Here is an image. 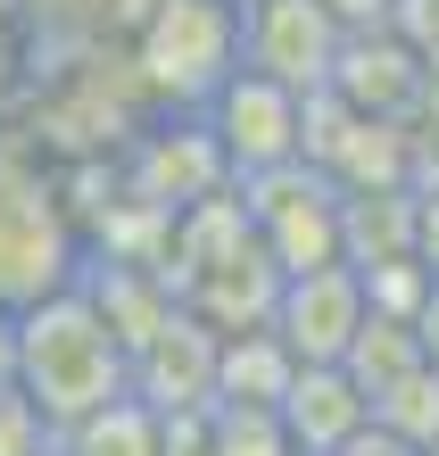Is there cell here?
I'll list each match as a JSON object with an SVG mask.
<instances>
[{"mask_svg":"<svg viewBox=\"0 0 439 456\" xmlns=\"http://www.w3.org/2000/svg\"><path fill=\"white\" fill-rule=\"evenodd\" d=\"M9 382L42 407L50 432H67L75 415L108 407V398L133 390V348L117 340V324L100 315V299L84 282L50 290V299L17 307V365Z\"/></svg>","mask_w":439,"mask_h":456,"instance_id":"1","label":"cell"},{"mask_svg":"<svg viewBox=\"0 0 439 456\" xmlns=\"http://www.w3.org/2000/svg\"><path fill=\"white\" fill-rule=\"evenodd\" d=\"M240 67V0H150L133 34L142 92L175 109H207V92Z\"/></svg>","mask_w":439,"mask_h":456,"instance_id":"2","label":"cell"},{"mask_svg":"<svg viewBox=\"0 0 439 456\" xmlns=\"http://www.w3.org/2000/svg\"><path fill=\"white\" fill-rule=\"evenodd\" d=\"M207 133H215V150H224V167L232 183H249V175H273V167H290V158H307V92H290V84H273L265 67L240 59L224 84L207 92Z\"/></svg>","mask_w":439,"mask_h":456,"instance_id":"3","label":"cell"},{"mask_svg":"<svg viewBox=\"0 0 439 456\" xmlns=\"http://www.w3.org/2000/svg\"><path fill=\"white\" fill-rule=\"evenodd\" d=\"M75 282L67 216L50 208V183L0 158V307H34Z\"/></svg>","mask_w":439,"mask_h":456,"instance_id":"4","label":"cell"},{"mask_svg":"<svg viewBox=\"0 0 439 456\" xmlns=\"http://www.w3.org/2000/svg\"><path fill=\"white\" fill-rule=\"evenodd\" d=\"M340 183L315 167V158H290L273 175H249V216H257V240L265 257L298 274V265H332L340 257Z\"/></svg>","mask_w":439,"mask_h":456,"instance_id":"5","label":"cell"},{"mask_svg":"<svg viewBox=\"0 0 439 456\" xmlns=\"http://www.w3.org/2000/svg\"><path fill=\"white\" fill-rule=\"evenodd\" d=\"M365 315H373L365 274H356L348 257H332V265H298V274H282L265 332L282 340L298 365H340V357H348V340L365 332Z\"/></svg>","mask_w":439,"mask_h":456,"instance_id":"6","label":"cell"},{"mask_svg":"<svg viewBox=\"0 0 439 456\" xmlns=\"http://www.w3.org/2000/svg\"><path fill=\"white\" fill-rule=\"evenodd\" d=\"M340 17L323 0H240V59L265 67L273 84L290 92H332V67H340Z\"/></svg>","mask_w":439,"mask_h":456,"instance_id":"7","label":"cell"},{"mask_svg":"<svg viewBox=\"0 0 439 456\" xmlns=\"http://www.w3.org/2000/svg\"><path fill=\"white\" fill-rule=\"evenodd\" d=\"M215 348H224V332H215L199 307L175 299L142 340H133V398H150L158 415L215 407Z\"/></svg>","mask_w":439,"mask_h":456,"instance_id":"8","label":"cell"},{"mask_svg":"<svg viewBox=\"0 0 439 456\" xmlns=\"http://www.w3.org/2000/svg\"><path fill=\"white\" fill-rule=\"evenodd\" d=\"M273 415H282V432H290L298 456H340L356 432H373V398L356 390L348 365H298Z\"/></svg>","mask_w":439,"mask_h":456,"instance_id":"9","label":"cell"},{"mask_svg":"<svg viewBox=\"0 0 439 456\" xmlns=\"http://www.w3.org/2000/svg\"><path fill=\"white\" fill-rule=\"evenodd\" d=\"M290 373H298V357L265 324L257 332H224V348H215V407H282Z\"/></svg>","mask_w":439,"mask_h":456,"instance_id":"10","label":"cell"},{"mask_svg":"<svg viewBox=\"0 0 439 456\" xmlns=\"http://www.w3.org/2000/svg\"><path fill=\"white\" fill-rule=\"evenodd\" d=\"M59 440H67V456H158L167 448V415L125 390V398H108V407L75 415Z\"/></svg>","mask_w":439,"mask_h":456,"instance_id":"11","label":"cell"},{"mask_svg":"<svg viewBox=\"0 0 439 456\" xmlns=\"http://www.w3.org/2000/svg\"><path fill=\"white\" fill-rule=\"evenodd\" d=\"M373 432L406 440L415 456H423V448L439 440V365H431V357H423L415 373H398V382L373 398Z\"/></svg>","mask_w":439,"mask_h":456,"instance_id":"12","label":"cell"},{"mask_svg":"<svg viewBox=\"0 0 439 456\" xmlns=\"http://www.w3.org/2000/svg\"><path fill=\"white\" fill-rule=\"evenodd\" d=\"M50 440V423H42V407L25 398L17 382H0V456H34Z\"/></svg>","mask_w":439,"mask_h":456,"instance_id":"13","label":"cell"},{"mask_svg":"<svg viewBox=\"0 0 439 456\" xmlns=\"http://www.w3.org/2000/svg\"><path fill=\"white\" fill-rule=\"evenodd\" d=\"M323 9L340 17V34H381V25H398V0H323Z\"/></svg>","mask_w":439,"mask_h":456,"instance_id":"14","label":"cell"},{"mask_svg":"<svg viewBox=\"0 0 439 456\" xmlns=\"http://www.w3.org/2000/svg\"><path fill=\"white\" fill-rule=\"evenodd\" d=\"M406 324H415V340H423V357L439 365V274L423 282V299H415V315H406Z\"/></svg>","mask_w":439,"mask_h":456,"instance_id":"15","label":"cell"},{"mask_svg":"<svg viewBox=\"0 0 439 456\" xmlns=\"http://www.w3.org/2000/svg\"><path fill=\"white\" fill-rule=\"evenodd\" d=\"M415 265L439 274V200H415Z\"/></svg>","mask_w":439,"mask_h":456,"instance_id":"16","label":"cell"},{"mask_svg":"<svg viewBox=\"0 0 439 456\" xmlns=\"http://www.w3.org/2000/svg\"><path fill=\"white\" fill-rule=\"evenodd\" d=\"M9 365H17V307H0V382H9Z\"/></svg>","mask_w":439,"mask_h":456,"instance_id":"17","label":"cell"}]
</instances>
